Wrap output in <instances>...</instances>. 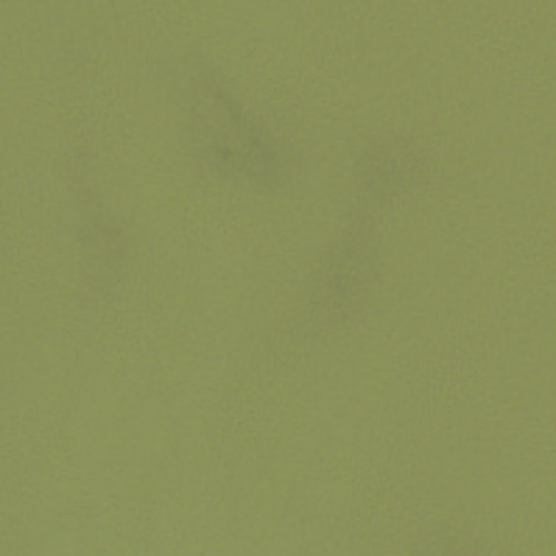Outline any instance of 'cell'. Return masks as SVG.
Masks as SVG:
<instances>
[{"label":"cell","instance_id":"cell-1","mask_svg":"<svg viewBox=\"0 0 556 556\" xmlns=\"http://www.w3.org/2000/svg\"><path fill=\"white\" fill-rule=\"evenodd\" d=\"M182 104L185 139L202 172L263 189H280L291 180L289 148L245 111L206 59L191 63Z\"/></svg>","mask_w":556,"mask_h":556},{"label":"cell","instance_id":"cell-2","mask_svg":"<svg viewBox=\"0 0 556 556\" xmlns=\"http://www.w3.org/2000/svg\"><path fill=\"white\" fill-rule=\"evenodd\" d=\"M378 274L380 232L369 208L358 206L306 278L298 330L315 341L350 326L367 306Z\"/></svg>","mask_w":556,"mask_h":556},{"label":"cell","instance_id":"cell-3","mask_svg":"<svg viewBox=\"0 0 556 556\" xmlns=\"http://www.w3.org/2000/svg\"><path fill=\"white\" fill-rule=\"evenodd\" d=\"M74 193L78 206V250H80V287L89 302L109 300L124 276L128 239L122 224L102 206L91 189L87 167L74 172Z\"/></svg>","mask_w":556,"mask_h":556},{"label":"cell","instance_id":"cell-4","mask_svg":"<svg viewBox=\"0 0 556 556\" xmlns=\"http://www.w3.org/2000/svg\"><path fill=\"white\" fill-rule=\"evenodd\" d=\"M428 152L406 137H382L367 143L356 161V180L369 204H387L430 178Z\"/></svg>","mask_w":556,"mask_h":556}]
</instances>
